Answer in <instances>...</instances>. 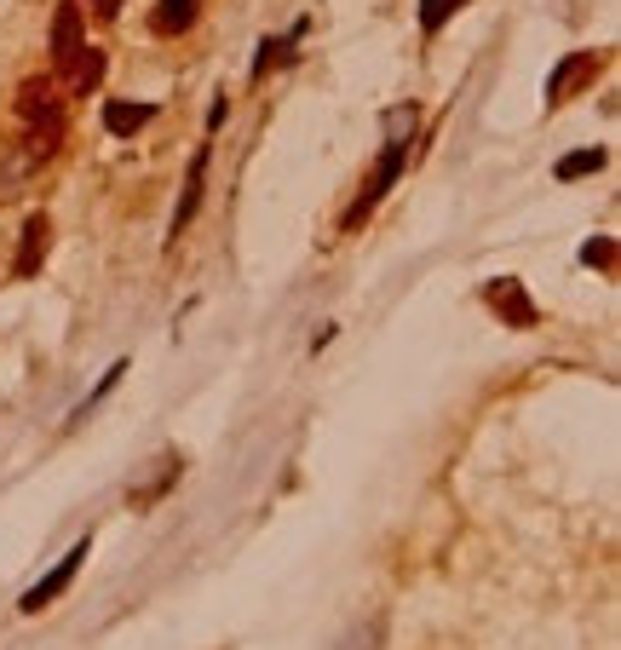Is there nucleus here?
I'll return each mask as SVG.
<instances>
[{"mask_svg": "<svg viewBox=\"0 0 621 650\" xmlns=\"http://www.w3.org/2000/svg\"><path fill=\"white\" fill-rule=\"evenodd\" d=\"M409 133H414V104H397V110H386V150H380V167L368 173V185L357 190V202L345 208L340 231H363L368 219H374V208L391 196V185L403 179V162H409Z\"/></svg>", "mask_w": 621, "mask_h": 650, "instance_id": "obj_1", "label": "nucleus"}, {"mask_svg": "<svg viewBox=\"0 0 621 650\" xmlns=\"http://www.w3.org/2000/svg\"><path fill=\"white\" fill-rule=\"evenodd\" d=\"M18 116L29 121L35 150H58V139H64V104H58V93H52V81H23L18 87Z\"/></svg>", "mask_w": 621, "mask_h": 650, "instance_id": "obj_2", "label": "nucleus"}, {"mask_svg": "<svg viewBox=\"0 0 621 650\" xmlns=\"http://www.w3.org/2000/svg\"><path fill=\"white\" fill-rule=\"evenodd\" d=\"M87 553H92V541L81 535V541H75V547L64 553V564H58V570H46V576L35 581V587H29L23 599H18V610H23V616H35V610H46V604L58 599V593L69 587V581L81 576V564H87Z\"/></svg>", "mask_w": 621, "mask_h": 650, "instance_id": "obj_3", "label": "nucleus"}, {"mask_svg": "<svg viewBox=\"0 0 621 650\" xmlns=\"http://www.w3.org/2000/svg\"><path fill=\"white\" fill-rule=\"evenodd\" d=\"M483 300L501 311L512 328H535L541 323V311H535V300L524 294V282L518 277H495V282H483Z\"/></svg>", "mask_w": 621, "mask_h": 650, "instance_id": "obj_4", "label": "nucleus"}, {"mask_svg": "<svg viewBox=\"0 0 621 650\" xmlns=\"http://www.w3.org/2000/svg\"><path fill=\"white\" fill-rule=\"evenodd\" d=\"M207 162H213V144H202V150L190 156V173H184V196H179V208H173V236L190 231V219H196V208H202V196H207Z\"/></svg>", "mask_w": 621, "mask_h": 650, "instance_id": "obj_5", "label": "nucleus"}, {"mask_svg": "<svg viewBox=\"0 0 621 650\" xmlns=\"http://www.w3.org/2000/svg\"><path fill=\"white\" fill-rule=\"evenodd\" d=\"M81 47H87V35H81V6L64 0L58 18H52V64H58V75L75 64V52H81Z\"/></svg>", "mask_w": 621, "mask_h": 650, "instance_id": "obj_6", "label": "nucleus"}, {"mask_svg": "<svg viewBox=\"0 0 621 650\" xmlns=\"http://www.w3.org/2000/svg\"><path fill=\"white\" fill-rule=\"evenodd\" d=\"M587 75H598L593 52H570V58H558L552 75H547V110H552V104H564V98L575 93V81H587Z\"/></svg>", "mask_w": 621, "mask_h": 650, "instance_id": "obj_7", "label": "nucleus"}, {"mask_svg": "<svg viewBox=\"0 0 621 650\" xmlns=\"http://www.w3.org/2000/svg\"><path fill=\"white\" fill-rule=\"evenodd\" d=\"M46 242H52V225H46V213L23 219V242H18V259H12V277H35V271H41Z\"/></svg>", "mask_w": 621, "mask_h": 650, "instance_id": "obj_8", "label": "nucleus"}, {"mask_svg": "<svg viewBox=\"0 0 621 650\" xmlns=\"http://www.w3.org/2000/svg\"><path fill=\"white\" fill-rule=\"evenodd\" d=\"M150 121H156V104H127V98H110V104H104V133H110V139H133Z\"/></svg>", "mask_w": 621, "mask_h": 650, "instance_id": "obj_9", "label": "nucleus"}, {"mask_svg": "<svg viewBox=\"0 0 621 650\" xmlns=\"http://www.w3.org/2000/svg\"><path fill=\"white\" fill-rule=\"evenodd\" d=\"M299 35H305V18H294V29H288V35H265V41H259V52H253V64H248L253 81H259L265 70H276V64H288V58H294V41H299Z\"/></svg>", "mask_w": 621, "mask_h": 650, "instance_id": "obj_10", "label": "nucleus"}, {"mask_svg": "<svg viewBox=\"0 0 621 650\" xmlns=\"http://www.w3.org/2000/svg\"><path fill=\"white\" fill-rule=\"evenodd\" d=\"M196 18H202V0H156L150 29H156V35H184Z\"/></svg>", "mask_w": 621, "mask_h": 650, "instance_id": "obj_11", "label": "nucleus"}, {"mask_svg": "<svg viewBox=\"0 0 621 650\" xmlns=\"http://www.w3.org/2000/svg\"><path fill=\"white\" fill-rule=\"evenodd\" d=\"M604 162H610V150H604V144H587V150H570V156H558V167H552V179H558V185H575V179H587V173H598Z\"/></svg>", "mask_w": 621, "mask_h": 650, "instance_id": "obj_12", "label": "nucleus"}, {"mask_svg": "<svg viewBox=\"0 0 621 650\" xmlns=\"http://www.w3.org/2000/svg\"><path fill=\"white\" fill-rule=\"evenodd\" d=\"M460 6H466V0H420V35H437Z\"/></svg>", "mask_w": 621, "mask_h": 650, "instance_id": "obj_13", "label": "nucleus"}, {"mask_svg": "<svg viewBox=\"0 0 621 650\" xmlns=\"http://www.w3.org/2000/svg\"><path fill=\"white\" fill-rule=\"evenodd\" d=\"M581 265H593V271H616V236H593V242H581Z\"/></svg>", "mask_w": 621, "mask_h": 650, "instance_id": "obj_14", "label": "nucleus"}, {"mask_svg": "<svg viewBox=\"0 0 621 650\" xmlns=\"http://www.w3.org/2000/svg\"><path fill=\"white\" fill-rule=\"evenodd\" d=\"M225 116H230V104H225V93H219L213 104H207V133H213V127H225Z\"/></svg>", "mask_w": 621, "mask_h": 650, "instance_id": "obj_15", "label": "nucleus"}, {"mask_svg": "<svg viewBox=\"0 0 621 650\" xmlns=\"http://www.w3.org/2000/svg\"><path fill=\"white\" fill-rule=\"evenodd\" d=\"M92 6H98L104 18H115V12H121V0H92Z\"/></svg>", "mask_w": 621, "mask_h": 650, "instance_id": "obj_16", "label": "nucleus"}]
</instances>
